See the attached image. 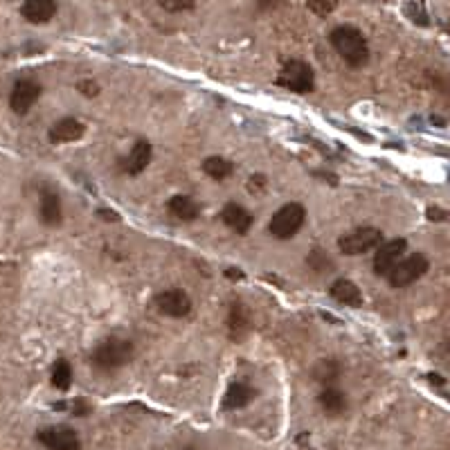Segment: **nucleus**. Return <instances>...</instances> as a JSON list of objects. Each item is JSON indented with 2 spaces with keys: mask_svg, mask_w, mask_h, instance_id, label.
I'll use <instances>...</instances> for the list:
<instances>
[{
  "mask_svg": "<svg viewBox=\"0 0 450 450\" xmlns=\"http://www.w3.org/2000/svg\"><path fill=\"white\" fill-rule=\"evenodd\" d=\"M333 50L340 54V59L352 66V68H363L369 61V43L365 34L354 25H338L329 34Z\"/></svg>",
  "mask_w": 450,
  "mask_h": 450,
  "instance_id": "1",
  "label": "nucleus"
},
{
  "mask_svg": "<svg viewBox=\"0 0 450 450\" xmlns=\"http://www.w3.org/2000/svg\"><path fill=\"white\" fill-rule=\"evenodd\" d=\"M133 354H135V347L131 340L111 336L95 345V349L90 352V365H93L97 372L111 374L131 363Z\"/></svg>",
  "mask_w": 450,
  "mask_h": 450,
  "instance_id": "2",
  "label": "nucleus"
},
{
  "mask_svg": "<svg viewBox=\"0 0 450 450\" xmlns=\"http://www.w3.org/2000/svg\"><path fill=\"white\" fill-rule=\"evenodd\" d=\"M306 221V209L302 203H286L277 209V212L270 216V223H268V232L273 234L279 241H288L293 239L299 230H302Z\"/></svg>",
  "mask_w": 450,
  "mask_h": 450,
  "instance_id": "3",
  "label": "nucleus"
},
{
  "mask_svg": "<svg viewBox=\"0 0 450 450\" xmlns=\"http://www.w3.org/2000/svg\"><path fill=\"white\" fill-rule=\"evenodd\" d=\"M277 84L297 95H308L315 88V73L302 59H288L277 75Z\"/></svg>",
  "mask_w": 450,
  "mask_h": 450,
  "instance_id": "4",
  "label": "nucleus"
},
{
  "mask_svg": "<svg viewBox=\"0 0 450 450\" xmlns=\"http://www.w3.org/2000/svg\"><path fill=\"white\" fill-rule=\"evenodd\" d=\"M430 268V262L423 253H414L410 257H403L392 270L387 273V282L392 288H407L417 279H421Z\"/></svg>",
  "mask_w": 450,
  "mask_h": 450,
  "instance_id": "5",
  "label": "nucleus"
},
{
  "mask_svg": "<svg viewBox=\"0 0 450 450\" xmlns=\"http://www.w3.org/2000/svg\"><path fill=\"white\" fill-rule=\"evenodd\" d=\"M383 243V232L378 227H358L354 232H349L345 237L338 239V248L340 253L347 257H356V255H365L369 250H374Z\"/></svg>",
  "mask_w": 450,
  "mask_h": 450,
  "instance_id": "6",
  "label": "nucleus"
},
{
  "mask_svg": "<svg viewBox=\"0 0 450 450\" xmlns=\"http://www.w3.org/2000/svg\"><path fill=\"white\" fill-rule=\"evenodd\" d=\"M41 93H43V88L36 79H32V77L18 79L12 88V93H9V108H12L16 115H27L29 108L38 102Z\"/></svg>",
  "mask_w": 450,
  "mask_h": 450,
  "instance_id": "7",
  "label": "nucleus"
},
{
  "mask_svg": "<svg viewBox=\"0 0 450 450\" xmlns=\"http://www.w3.org/2000/svg\"><path fill=\"white\" fill-rule=\"evenodd\" d=\"M36 442L47 450H82V439L68 426H47L38 430Z\"/></svg>",
  "mask_w": 450,
  "mask_h": 450,
  "instance_id": "8",
  "label": "nucleus"
},
{
  "mask_svg": "<svg viewBox=\"0 0 450 450\" xmlns=\"http://www.w3.org/2000/svg\"><path fill=\"white\" fill-rule=\"evenodd\" d=\"M156 308L167 317H187L192 313V297L187 295L183 288H167V291L158 293L153 299Z\"/></svg>",
  "mask_w": 450,
  "mask_h": 450,
  "instance_id": "9",
  "label": "nucleus"
},
{
  "mask_svg": "<svg viewBox=\"0 0 450 450\" xmlns=\"http://www.w3.org/2000/svg\"><path fill=\"white\" fill-rule=\"evenodd\" d=\"M405 250H407V241L403 237L383 241L381 246L376 248V255H374V273L378 277H387L389 270H392L403 259Z\"/></svg>",
  "mask_w": 450,
  "mask_h": 450,
  "instance_id": "10",
  "label": "nucleus"
},
{
  "mask_svg": "<svg viewBox=\"0 0 450 450\" xmlns=\"http://www.w3.org/2000/svg\"><path fill=\"white\" fill-rule=\"evenodd\" d=\"M86 135V126L79 122L77 117H63L54 122L50 126L47 131V140L52 144H70V142H77Z\"/></svg>",
  "mask_w": 450,
  "mask_h": 450,
  "instance_id": "11",
  "label": "nucleus"
},
{
  "mask_svg": "<svg viewBox=\"0 0 450 450\" xmlns=\"http://www.w3.org/2000/svg\"><path fill=\"white\" fill-rule=\"evenodd\" d=\"M38 216H41V223L47 227H57L63 221V205H61V196H59L54 189L43 187L41 192V201H38Z\"/></svg>",
  "mask_w": 450,
  "mask_h": 450,
  "instance_id": "12",
  "label": "nucleus"
},
{
  "mask_svg": "<svg viewBox=\"0 0 450 450\" xmlns=\"http://www.w3.org/2000/svg\"><path fill=\"white\" fill-rule=\"evenodd\" d=\"M253 329V313L243 302H232L227 313V331L232 340H243Z\"/></svg>",
  "mask_w": 450,
  "mask_h": 450,
  "instance_id": "13",
  "label": "nucleus"
},
{
  "mask_svg": "<svg viewBox=\"0 0 450 450\" xmlns=\"http://www.w3.org/2000/svg\"><path fill=\"white\" fill-rule=\"evenodd\" d=\"M221 221L232 230L237 234H248L250 227L255 223V216L248 212L243 205H239L234 201L225 203V207L221 209Z\"/></svg>",
  "mask_w": 450,
  "mask_h": 450,
  "instance_id": "14",
  "label": "nucleus"
},
{
  "mask_svg": "<svg viewBox=\"0 0 450 450\" xmlns=\"http://www.w3.org/2000/svg\"><path fill=\"white\" fill-rule=\"evenodd\" d=\"M329 295H331L338 304L343 306H352V308H360L365 304L363 299V291L347 277H338L336 282L329 286Z\"/></svg>",
  "mask_w": 450,
  "mask_h": 450,
  "instance_id": "15",
  "label": "nucleus"
},
{
  "mask_svg": "<svg viewBox=\"0 0 450 450\" xmlns=\"http://www.w3.org/2000/svg\"><path fill=\"white\" fill-rule=\"evenodd\" d=\"M21 14L27 23L45 25L57 16V0H23Z\"/></svg>",
  "mask_w": 450,
  "mask_h": 450,
  "instance_id": "16",
  "label": "nucleus"
},
{
  "mask_svg": "<svg viewBox=\"0 0 450 450\" xmlns=\"http://www.w3.org/2000/svg\"><path fill=\"white\" fill-rule=\"evenodd\" d=\"M257 396V389L250 385V383H243V381H232L227 385L225 394H223V403L221 407L227 410V412H232V410H241L246 407L253 398Z\"/></svg>",
  "mask_w": 450,
  "mask_h": 450,
  "instance_id": "17",
  "label": "nucleus"
},
{
  "mask_svg": "<svg viewBox=\"0 0 450 450\" xmlns=\"http://www.w3.org/2000/svg\"><path fill=\"white\" fill-rule=\"evenodd\" d=\"M317 405L327 417H343L347 412V394L338 385H327L317 396Z\"/></svg>",
  "mask_w": 450,
  "mask_h": 450,
  "instance_id": "18",
  "label": "nucleus"
},
{
  "mask_svg": "<svg viewBox=\"0 0 450 450\" xmlns=\"http://www.w3.org/2000/svg\"><path fill=\"white\" fill-rule=\"evenodd\" d=\"M151 156H153L151 142H147V140H137L124 160V172L131 174V176L142 174L149 167V163H151Z\"/></svg>",
  "mask_w": 450,
  "mask_h": 450,
  "instance_id": "19",
  "label": "nucleus"
},
{
  "mask_svg": "<svg viewBox=\"0 0 450 450\" xmlns=\"http://www.w3.org/2000/svg\"><path fill=\"white\" fill-rule=\"evenodd\" d=\"M167 209L172 212V216L178 218V221H196V218L201 216V212H203L201 203H198L196 198L187 196V194H176V196L169 198Z\"/></svg>",
  "mask_w": 450,
  "mask_h": 450,
  "instance_id": "20",
  "label": "nucleus"
},
{
  "mask_svg": "<svg viewBox=\"0 0 450 450\" xmlns=\"http://www.w3.org/2000/svg\"><path fill=\"white\" fill-rule=\"evenodd\" d=\"M311 376L313 381L320 383L322 387L327 385H336L340 381V376H343V367H340L338 360L333 358H327V360H317L311 369Z\"/></svg>",
  "mask_w": 450,
  "mask_h": 450,
  "instance_id": "21",
  "label": "nucleus"
},
{
  "mask_svg": "<svg viewBox=\"0 0 450 450\" xmlns=\"http://www.w3.org/2000/svg\"><path fill=\"white\" fill-rule=\"evenodd\" d=\"M203 174L209 176L212 180H216V183H223V180H227L230 176L234 174V165L230 163V160L221 158V156H209L203 160Z\"/></svg>",
  "mask_w": 450,
  "mask_h": 450,
  "instance_id": "22",
  "label": "nucleus"
},
{
  "mask_svg": "<svg viewBox=\"0 0 450 450\" xmlns=\"http://www.w3.org/2000/svg\"><path fill=\"white\" fill-rule=\"evenodd\" d=\"M52 385L57 389H61V392H66V389H70V385H73V365H70L66 358H57L54 360V365H52Z\"/></svg>",
  "mask_w": 450,
  "mask_h": 450,
  "instance_id": "23",
  "label": "nucleus"
},
{
  "mask_svg": "<svg viewBox=\"0 0 450 450\" xmlns=\"http://www.w3.org/2000/svg\"><path fill=\"white\" fill-rule=\"evenodd\" d=\"M306 266L313 270L315 275H324V273H331V270L336 268V264L331 262V257H329V253H324L322 248H315L308 253L306 257Z\"/></svg>",
  "mask_w": 450,
  "mask_h": 450,
  "instance_id": "24",
  "label": "nucleus"
},
{
  "mask_svg": "<svg viewBox=\"0 0 450 450\" xmlns=\"http://www.w3.org/2000/svg\"><path fill=\"white\" fill-rule=\"evenodd\" d=\"M340 5V0H306V9L315 16H329L333 14Z\"/></svg>",
  "mask_w": 450,
  "mask_h": 450,
  "instance_id": "25",
  "label": "nucleus"
},
{
  "mask_svg": "<svg viewBox=\"0 0 450 450\" xmlns=\"http://www.w3.org/2000/svg\"><path fill=\"white\" fill-rule=\"evenodd\" d=\"M158 5L165 9V12H172V14H180V12H189L196 0H158Z\"/></svg>",
  "mask_w": 450,
  "mask_h": 450,
  "instance_id": "26",
  "label": "nucleus"
},
{
  "mask_svg": "<svg viewBox=\"0 0 450 450\" xmlns=\"http://www.w3.org/2000/svg\"><path fill=\"white\" fill-rule=\"evenodd\" d=\"M426 218H428V221H433V223H446L448 221V212L444 207H439V205H430L426 209Z\"/></svg>",
  "mask_w": 450,
  "mask_h": 450,
  "instance_id": "27",
  "label": "nucleus"
},
{
  "mask_svg": "<svg viewBox=\"0 0 450 450\" xmlns=\"http://www.w3.org/2000/svg\"><path fill=\"white\" fill-rule=\"evenodd\" d=\"M77 88L84 97H97L99 95V84L93 82V79H84V82L77 84Z\"/></svg>",
  "mask_w": 450,
  "mask_h": 450,
  "instance_id": "28",
  "label": "nucleus"
},
{
  "mask_svg": "<svg viewBox=\"0 0 450 450\" xmlns=\"http://www.w3.org/2000/svg\"><path fill=\"white\" fill-rule=\"evenodd\" d=\"M266 176H262V174H255V176H250V180H248V189L253 194H259V192H266Z\"/></svg>",
  "mask_w": 450,
  "mask_h": 450,
  "instance_id": "29",
  "label": "nucleus"
},
{
  "mask_svg": "<svg viewBox=\"0 0 450 450\" xmlns=\"http://www.w3.org/2000/svg\"><path fill=\"white\" fill-rule=\"evenodd\" d=\"M93 412V407H90L84 398H77V401H73V414L75 417H86Z\"/></svg>",
  "mask_w": 450,
  "mask_h": 450,
  "instance_id": "30",
  "label": "nucleus"
},
{
  "mask_svg": "<svg viewBox=\"0 0 450 450\" xmlns=\"http://www.w3.org/2000/svg\"><path fill=\"white\" fill-rule=\"evenodd\" d=\"M97 214L102 216V218H106L108 223H117V221H119V214H117V212H113V209H99Z\"/></svg>",
  "mask_w": 450,
  "mask_h": 450,
  "instance_id": "31",
  "label": "nucleus"
},
{
  "mask_svg": "<svg viewBox=\"0 0 450 450\" xmlns=\"http://www.w3.org/2000/svg\"><path fill=\"white\" fill-rule=\"evenodd\" d=\"M225 275H227L230 279H243V270H239V268H227Z\"/></svg>",
  "mask_w": 450,
  "mask_h": 450,
  "instance_id": "32",
  "label": "nucleus"
}]
</instances>
